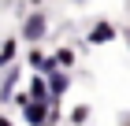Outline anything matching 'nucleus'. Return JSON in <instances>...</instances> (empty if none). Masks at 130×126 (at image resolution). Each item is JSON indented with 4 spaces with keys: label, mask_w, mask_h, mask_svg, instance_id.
I'll return each mask as SVG.
<instances>
[{
    "label": "nucleus",
    "mask_w": 130,
    "mask_h": 126,
    "mask_svg": "<svg viewBox=\"0 0 130 126\" xmlns=\"http://www.w3.org/2000/svg\"><path fill=\"white\" fill-rule=\"evenodd\" d=\"M111 41H115V26H111V22H93L86 45H111Z\"/></svg>",
    "instance_id": "nucleus-4"
},
{
    "label": "nucleus",
    "mask_w": 130,
    "mask_h": 126,
    "mask_svg": "<svg viewBox=\"0 0 130 126\" xmlns=\"http://www.w3.org/2000/svg\"><path fill=\"white\" fill-rule=\"evenodd\" d=\"M89 115H93V107H89V104H78L74 111H71V126H86Z\"/></svg>",
    "instance_id": "nucleus-9"
},
{
    "label": "nucleus",
    "mask_w": 130,
    "mask_h": 126,
    "mask_svg": "<svg viewBox=\"0 0 130 126\" xmlns=\"http://www.w3.org/2000/svg\"><path fill=\"white\" fill-rule=\"evenodd\" d=\"M15 56H19V37H8L0 45V70H8L11 63H15Z\"/></svg>",
    "instance_id": "nucleus-7"
},
{
    "label": "nucleus",
    "mask_w": 130,
    "mask_h": 126,
    "mask_svg": "<svg viewBox=\"0 0 130 126\" xmlns=\"http://www.w3.org/2000/svg\"><path fill=\"white\" fill-rule=\"evenodd\" d=\"M48 59H52L60 70H71V67H74V59H78V52H74V48H67V45H60V48L52 52Z\"/></svg>",
    "instance_id": "nucleus-6"
},
{
    "label": "nucleus",
    "mask_w": 130,
    "mask_h": 126,
    "mask_svg": "<svg viewBox=\"0 0 130 126\" xmlns=\"http://www.w3.org/2000/svg\"><path fill=\"white\" fill-rule=\"evenodd\" d=\"M15 85H19V70H15V67H8V70H4V85H0V104H8V100H11Z\"/></svg>",
    "instance_id": "nucleus-8"
},
{
    "label": "nucleus",
    "mask_w": 130,
    "mask_h": 126,
    "mask_svg": "<svg viewBox=\"0 0 130 126\" xmlns=\"http://www.w3.org/2000/svg\"><path fill=\"white\" fill-rule=\"evenodd\" d=\"M45 33H48V15H45L41 8H34L30 15L22 19V26H19V41L22 45H41Z\"/></svg>",
    "instance_id": "nucleus-1"
},
{
    "label": "nucleus",
    "mask_w": 130,
    "mask_h": 126,
    "mask_svg": "<svg viewBox=\"0 0 130 126\" xmlns=\"http://www.w3.org/2000/svg\"><path fill=\"white\" fill-rule=\"evenodd\" d=\"M19 111H22V122H26V126H48V104L26 100V104H22Z\"/></svg>",
    "instance_id": "nucleus-3"
},
{
    "label": "nucleus",
    "mask_w": 130,
    "mask_h": 126,
    "mask_svg": "<svg viewBox=\"0 0 130 126\" xmlns=\"http://www.w3.org/2000/svg\"><path fill=\"white\" fill-rule=\"evenodd\" d=\"M26 97L37 100V104H48V85H45V74H30V82H26Z\"/></svg>",
    "instance_id": "nucleus-5"
},
{
    "label": "nucleus",
    "mask_w": 130,
    "mask_h": 126,
    "mask_svg": "<svg viewBox=\"0 0 130 126\" xmlns=\"http://www.w3.org/2000/svg\"><path fill=\"white\" fill-rule=\"evenodd\" d=\"M0 126H15V122H11V119H8V115H0Z\"/></svg>",
    "instance_id": "nucleus-10"
},
{
    "label": "nucleus",
    "mask_w": 130,
    "mask_h": 126,
    "mask_svg": "<svg viewBox=\"0 0 130 126\" xmlns=\"http://www.w3.org/2000/svg\"><path fill=\"white\" fill-rule=\"evenodd\" d=\"M45 85H48V104H60L63 93L71 89V74L56 67V70H48V74H45Z\"/></svg>",
    "instance_id": "nucleus-2"
}]
</instances>
